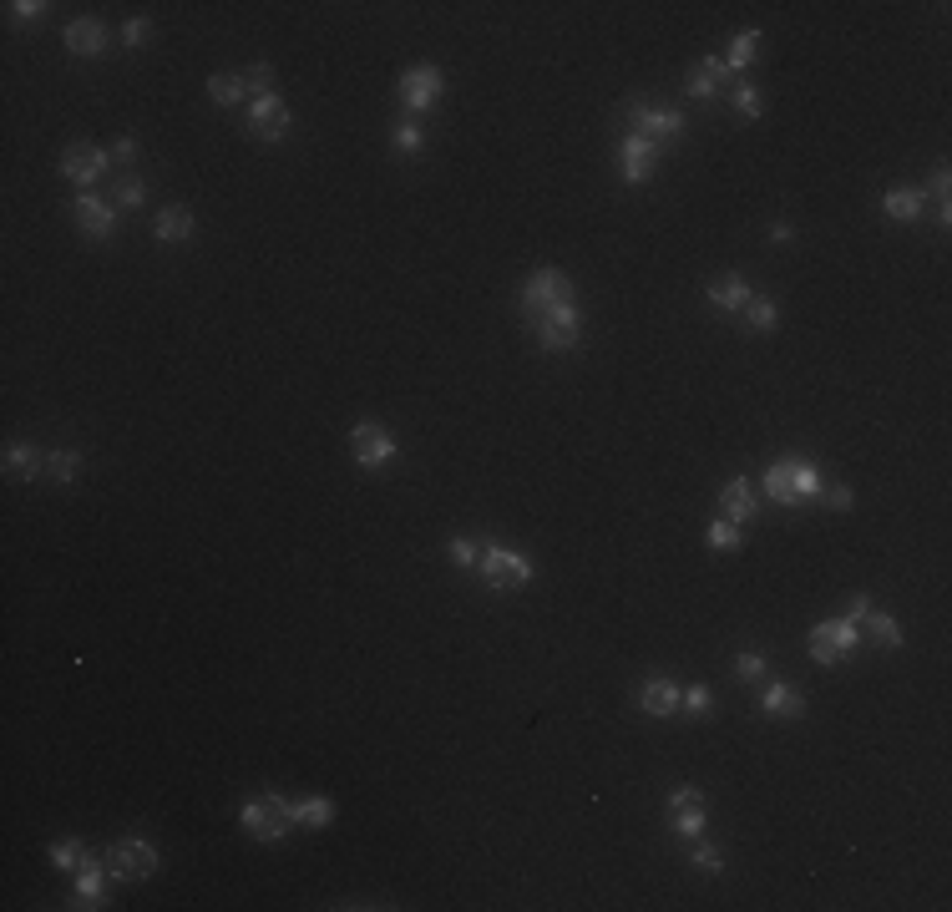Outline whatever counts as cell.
<instances>
[{"mask_svg": "<svg viewBox=\"0 0 952 912\" xmlns=\"http://www.w3.org/2000/svg\"><path fill=\"white\" fill-rule=\"evenodd\" d=\"M238 821H244V831L254 836V842H284V836L294 831V801L264 791V796H249L244 811H238Z\"/></svg>", "mask_w": 952, "mask_h": 912, "instance_id": "cell-1", "label": "cell"}, {"mask_svg": "<svg viewBox=\"0 0 952 912\" xmlns=\"http://www.w3.org/2000/svg\"><path fill=\"white\" fill-rule=\"evenodd\" d=\"M816 492H821L816 467H811V462H796V456H785V462H775V467L765 472V497L780 502V507H796V502H806V497H816Z\"/></svg>", "mask_w": 952, "mask_h": 912, "instance_id": "cell-2", "label": "cell"}, {"mask_svg": "<svg viewBox=\"0 0 952 912\" xmlns=\"http://www.w3.org/2000/svg\"><path fill=\"white\" fill-rule=\"evenodd\" d=\"M532 330H537V345H542V350H573V345H578V330H583V315H578V304L568 299V304H552V310H542V315L532 320Z\"/></svg>", "mask_w": 952, "mask_h": 912, "instance_id": "cell-3", "label": "cell"}, {"mask_svg": "<svg viewBox=\"0 0 952 912\" xmlns=\"http://www.w3.org/2000/svg\"><path fill=\"white\" fill-rule=\"evenodd\" d=\"M107 872L117 882H142V877L157 872V847L142 842V836H122V842H112V852H107Z\"/></svg>", "mask_w": 952, "mask_h": 912, "instance_id": "cell-4", "label": "cell"}, {"mask_svg": "<svg viewBox=\"0 0 952 912\" xmlns=\"http://www.w3.org/2000/svg\"><path fill=\"white\" fill-rule=\"evenodd\" d=\"M573 299V279L558 274V269H537L527 284H522V315L537 320L542 310H552V304H568Z\"/></svg>", "mask_w": 952, "mask_h": 912, "instance_id": "cell-5", "label": "cell"}, {"mask_svg": "<svg viewBox=\"0 0 952 912\" xmlns=\"http://www.w3.org/2000/svg\"><path fill=\"white\" fill-rule=\"evenodd\" d=\"M482 578L487 588H527L532 583V563L512 548H487L482 553Z\"/></svg>", "mask_w": 952, "mask_h": 912, "instance_id": "cell-6", "label": "cell"}, {"mask_svg": "<svg viewBox=\"0 0 952 912\" xmlns=\"http://www.w3.org/2000/svg\"><path fill=\"white\" fill-rule=\"evenodd\" d=\"M856 624H846V619H831V624H816L811 629V639H806V649H811V659L816 664H836V659H846L851 649H856Z\"/></svg>", "mask_w": 952, "mask_h": 912, "instance_id": "cell-7", "label": "cell"}, {"mask_svg": "<svg viewBox=\"0 0 952 912\" xmlns=\"http://www.w3.org/2000/svg\"><path fill=\"white\" fill-rule=\"evenodd\" d=\"M350 451H355V462L360 467H385V462H395V436L380 426V421H360L355 431H350Z\"/></svg>", "mask_w": 952, "mask_h": 912, "instance_id": "cell-8", "label": "cell"}, {"mask_svg": "<svg viewBox=\"0 0 952 912\" xmlns=\"http://www.w3.org/2000/svg\"><path fill=\"white\" fill-rule=\"evenodd\" d=\"M107 152L102 147H92V142H71L66 152H61V173L71 178V183H82V188H92L102 173H107Z\"/></svg>", "mask_w": 952, "mask_h": 912, "instance_id": "cell-9", "label": "cell"}, {"mask_svg": "<svg viewBox=\"0 0 952 912\" xmlns=\"http://www.w3.org/2000/svg\"><path fill=\"white\" fill-rule=\"evenodd\" d=\"M71 218L82 223L87 239H112V234H117V208H112L107 198H97V193L76 198V203H71Z\"/></svg>", "mask_w": 952, "mask_h": 912, "instance_id": "cell-10", "label": "cell"}, {"mask_svg": "<svg viewBox=\"0 0 952 912\" xmlns=\"http://www.w3.org/2000/svg\"><path fill=\"white\" fill-rule=\"evenodd\" d=\"M441 71L436 66H411L406 76H401V102L411 107V112H426V107H436L441 102Z\"/></svg>", "mask_w": 952, "mask_h": 912, "instance_id": "cell-11", "label": "cell"}, {"mask_svg": "<svg viewBox=\"0 0 952 912\" xmlns=\"http://www.w3.org/2000/svg\"><path fill=\"white\" fill-rule=\"evenodd\" d=\"M249 127H254L259 142H279V137L289 132V107L279 102V92H274V97H254V107H249Z\"/></svg>", "mask_w": 952, "mask_h": 912, "instance_id": "cell-12", "label": "cell"}, {"mask_svg": "<svg viewBox=\"0 0 952 912\" xmlns=\"http://www.w3.org/2000/svg\"><path fill=\"white\" fill-rule=\"evenodd\" d=\"M633 137H649V142H664V137H684V117L679 112H664V107H633Z\"/></svg>", "mask_w": 952, "mask_h": 912, "instance_id": "cell-13", "label": "cell"}, {"mask_svg": "<svg viewBox=\"0 0 952 912\" xmlns=\"http://www.w3.org/2000/svg\"><path fill=\"white\" fill-rule=\"evenodd\" d=\"M725 82H730V66L720 61V56H704V61H694L689 66V97H699V102H709V97H720L725 92Z\"/></svg>", "mask_w": 952, "mask_h": 912, "instance_id": "cell-14", "label": "cell"}, {"mask_svg": "<svg viewBox=\"0 0 952 912\" xmlns=\"http://www.w3.org/2000/svg\"><path fill=\"white\" fill-rule=\"evenodd\" d=\"M107 41H112V36H107V26H102L97 16H82V21L66 26V51H71V56H87V61H92V56L107 51Z\"/></svg>", "mask_w": 952, "mask_h": 912, "instance_id": "cell-15", "label": "cell"}, {"mask_svg": "<svg viewBox=\"0 0 952 912\" xmlns=\"http://www.w3.org/2000/svg\"><path fill=\"white\" fill-rule=\"evenodd\" d=\"M654 163H659V142H649V137H623V178H628V183H649V178H654Z\"/></svg>", "mask_w": 952, "mask_h": 912, "instance_id": "cell-16", "label": "cell"}, {"mask_svg": "<svg viewBox=\"0 0 952 912\" xmlns=\"http://www.w3.org/2000/svg\"><path fill=\"white\" fill-rule=\"evenodd\" d=\"M669 826L679 836H699L704 831V791H674L669 796Z\"/></svg>", "mask_w": 952, "mask_h": 912, "instance_id": "cell-17", "label": "cell"}, {"mask_svg": "<svg viewBox=\"0 0 952 912\" xmlns=\"http://www.w3.org/2000/svg\"><path fill=\"white\" fill-rule=\"evenodd\" d=\"M720 507H725V522H750L755 512H760V497H755V487L745 482V477H730L725 482V492H720Z\"/></svg>", "mask_w": 952, "mask_h": 912, "instance_id": "cell-18", "label": "cell"}, {"mask_svg": "<svg viewBox=\"0 0 952 912\" xmlns=\"http://www.w3.org/2000/svg\"><path fill=\"white\" fill-rule=\"evenodd\" d=\"M152 234L163 239V244H183V239H193V234H198V218H193V208L173 203V208H163V213L152 218Z\"/></svg>", "mask_w": 952, "mask_h": 912, "instance_id": "cell-19", "label": "cell"}, {"mask_svg": "<svg viewBox=\"0 0 952 912\" xmlns=\"http://www.w3.org/2000/svg\"><path fill=\"white\" fill-rule=\"evenodd\" d=\"M760 710L765 715H780V720H801L806 715V695L801 690H790V684H765V695H760Z\"/></svg>", "mask_w": 952, "mask_h": 912, "instance_id": "cell-20", "label": "cell"}, {"mask_svg": "<svg viewBox=\"0 0 952 912\" xmlns=\"http://www.w3.org/2000/svg\"><path fill=\"white\" fill-rule=\"evenodd\" d=\"M639 710H649V715H679V684L674 679H649V684H639Z\"/></svg>", "mask_w": 952, "mask_h": 912, "instance_id": "cell-21", "label": "cell"}, {"mask_svg": "<svg viewBox=\"0 0 952 912\" xmlns=\"http://www.w3.org/2000/svg\"><path fill=\"white\" fill-rule=\"evenodd\" d=\"M6 477H11V482H26V477H46V451H36V446H26V441L6 446Z\"/></svg>", "mask_w": 952, "mask_h": 912, "instance_id": "cell-22", "label": "cell"}, {"mask_svg": "<svg viewBox=\"0 0 952 912\" xmlns=\"http://www.w3.org/2000/svg\"><path fill=\"white\" fill-rule=\"evenodd\" d=\"M750 294H755V289H750L740 274H720V279L709 284V304H714V310H745Z\"/></svg>", "mask_w": 952, "mask_h": 912, "instance_id": "cell-23", "label": "cell"}, {"mask_svg": "<svg viewBox=\"0 0 952 912\" xmlns=\"http://www.w3.org/2000/svg\"><path fill=\"white\" fill-rule=\"evenodd\" d=\"M107 867H97V862H87L82 872H76V892H71V907H102V887H107Z\"/></svg>", "mask_w": 952, "mask_h": 912, "instance_id": "cell-24", "label": "cell"}, {"mask_svg": "<svg viewBox=\"0 0 952 912\" xmlns=\"http://www.w3.org/2000/svg\"><path fill=\"white\" fill-rule=\"evenodd\" d=\"M922 208H927V193H922V188H892V193L882 198V213L897 218V223H912Z\"/></svg>", "mask_w": 952, "mask_h": 912, "instance_id": "cell-25", "label": "cell"}, {"mask_svg": "<svg viewBox=\"0 0 952 912\" xmlns=\"http://www.w3.org/2000/svg\"><path fill=\"white\" fill-rule=\"evenodd\" d=\"M330 821H335V801H330V796H304V801H294V826L320 831V826H330Z\"/></svg>", "mask_w": 952, "mask_h": 912, "instance_id": "cell-26", "label": "cell"}, {"mask_svg": "<svg viewBox=\"0 0 952 912\" xmlns=\"http://www.w3.org/2000/svg\"><path fill=\"white\" fill-rule=\"evenodd\" d=\"M46 477L56 487H71L76 477H82V451H46Z\"/></svg>", "mask_w": 952, "mask_h": 912, "instance_id": "cell-27", "label": "cell"}, {"mask_svg": "<svg viewBox=\"0 0 952 912\" xmlns=\"http://www.w3.org/2000/svg\"><path fill=\"white\" fill-rule=\"evenodd\" d=\"M861 624H866V634H871V644H887V649H902V629H897V619H892V614H882V608H871V614H866Z\"/></svg>", "mask_w": 952, "mask_h": 912, "instance_id": "cell-28", "label": "cell"}, {"mask_svg": "<svg viewBox=\"0 0 952 912\" xmlns=\"http://www.w3.org/2000/svg\"><path fill=\"white\" fill-rule=\"evenodd\" d=\"M244 76H233V71H218L213 76V82H208V97L218 102V107H238V102H244Z\"/></svg>", "mask_w": 952, "mask_h": 912, "instance_id": "cell-29", "label": "cell"}, {"mask_svg": "<svg viewBox=\"0 0 952 912\" xmlns=\"http://www.w3.org/2000/svg\"><path fill=\"white\" fill-rule=\"evenodd\" d=\"M740 315H745V325H750L755 335H770V330H775V320H780V310H775L770 299H760V294H750V304H745Z\"/></svg>", "mask_w": 952, "mask_h": 912, "instance_id": "cell-30", "label": "cell"}, {"mask_svg": "<svg viewBox=\"0 0 952 912\" xmlns=\"http://www.w3.org/2000/svg\"><path fill=\"white\" fill-rule=\"evenodd\" d=\"M51 862H56L61 872H71V877H76V872H82V867L92 862V852H87L82 842H56V847H51Z\"/></svg>", "mask_w": 952, "mask_h": 912, "instance_id": "cell-31", "label": "cell"}, {"mask_svg": "<svg viewBox=\"0 0 952 912\" xmlns=\"http://www.w3.org/2000/svg\"><path fill=\"white\" fill-rule=\"evenodd\" d=\"M704 543H709L714 553H735V548H740V527H735V522H725V517H714V522H709V532H704Z\"/></svg>", "mask_w": 952, "mask_h": 912, "instance_id": "cell-32", "label": "cell"}, {"mask_svg": "<svg viewBox=\"0 0 952 912\" xmlns=\"http://www.w3.org/2000/svg\"><path fill=\"white\" fill-rule=\"evenodd\" d=\"M755 56H760V31H745V36H735V46H730L725 66H730V71H740V66H750Z\"/></svg>", "mask_w": 952, "mask_h": 912, "instance_id": "cell-33", "label": "cell"}, {"mask_svg": "<svg viewBox=\"0 0 952 912\" xmlns=\"http://www.w3.org/2000/svg\"><path fill=\"white\" fill-rule=\"evenodd\" d=\"M730 102H735L740 117H760V112H765V97H760V87H750V82L730 87Z\"/></svg>", "mask_w": 952, "mask_h": 912, "instance_id": "cell-34", "label": "cell"}, {"mask_svg": "<svg viewBox=\"0 0 952 912\" xmlns=\"http://www.w3.org/2000/svg\"><path fill=\"white\" fill-rule=\"evenodd\" d=\"M244 87H249V92H259V97H274V66H269V61L249 66V71H244Z\"/></svg>", "mask_w": 952, "mask_h": 912, "instance_id": "cell-35", "label": "cell"}, {"mask_svg": "<svg viewBox=\"0 0 952 912\" xmlns=\"http://www.w3.org/2000/svg\"><path fill=\"white\" fill-rule=\"evenodd\" d=\"M947 188H952V178H947V168L937 163V173H932V198H937V223H947V218H952V203H947Z\"/></svg>", "mask_w": 952, "mask_h": 912, "instance_id": "cell-36", "label": "cell"}, {"mask_svg": "<svg viewBox=\"0 0 952 912\" xmlns=\"http://www.w3.org/2000/svg\"><path fill=\"white\" fill-rule=\"evenodd\" d=\"M709 690L704 684H689V690H679V710H689V715H709Z\"/></svg>", "mask_w": 952, "mask_h": 912, "instance_id": "cell-37", "label": "cell"}, {"mask_svg": "<svg viewBox=\"0 0 952 912\" xmlns=\"http://www.w3.org/2000/svg\"><path fill=\"white\" fill-rule=\"evenodd\" d=\"M694 867L709 872V877H714V872H725V852H720V847H709V842H699V847H694Z\"/></svg>", "mask_w": 952, "mask_h": 912, "instance_id": "cell-38", "label": "cell"}, {"mask_svg": "<svg viewBox=\"0 0 952 912\" xmlns=\"http://www.w3.org/2000/svg\"><path fill=\"white\" fill-rule=\"evenodd\" d=\"M735 674H740L745 684H755V679H765V654H755V649H745V654L735 659Z\"/></svg>", "mask_w": 952, "mask_h": 912, "instance_id": "cell-39", "label": "cell"}, {"mask_svg": "<svg viewBox=\"0 0 952 912\" xmlns=\"http://www.w3.org/2000/svg\"><path fill=\"white\" fill-rule=\"evenodd\" d=\"M142 198H147V193H142V183H137L132 173H127V178H117V208H137Z\"/></svg>", "mask_w": 952, "mask_h": 912, "instance_id": "cell-40", "label": "cell"}, {"mask_svg": "<svg viewBox=\"0 0 952 912\" xmlns=\"http://www.w3.org/2000/svg\"><path fill=\"white\" fill-rule=\"evenodd\" d=\"M395 147L416 152V147H421V127H416V122H401V127H395Z\"/></svg>", "mask_w": 952, "mask_h": 912, "instance_id": "cell-41", "label": "cell"}, {"mask_svg": "<svg viewBox=\"0 0 952 912\" xmlns=\"http://www.w3.org/2000/svg\"><path fill=\"white\" fill-rule=\"evenodd\" d=\"M871 608H877V603H871L866 593H851V603H846V624H861V619L871 614Z\"/></svg>", "mask_w": 952, "mask_h": 912, "instance_id": "cell-42", "label": "cell"}, {"mask_svg": "<svg viewBox=\"0 0 952 912\" xmlns=\"http://www.w3.org/2000/svg\"><path fill=\"white\" fill-rule=\"evenodd\" d=\"M446 553H451V563H461V568H476V548H471L466 538H451V548H446Z\"/></svg>", "mask_w": 952, "mask_h": 912, "instance_id": "cell-43", "label": "cell"}, {"mask_svg": "<svg viewBox=\"0 0 952 912\" xmlns=\"http://www.w3.org/2000/svg\"><path fill=\"white\" fill-rule=\"evenodd\" d=\"M147 31H152V21H142V16H137V21H127V26H122V41H127V46H142V41H147Z\"/></svg>", "mask_w": 952, "mask_h": 912, "instance_id": "cell-44", "label": "cell"}, {"mask_svg": "<svg viewBox=\"0 0 952 912\" xmlns=\"http://www.w3.org/2000/svg\"><path fill=\"white\" fill-rule=\"evenodd\" d=\"M21 21H41L46 16V0H16V6H11Z\"/></svg>", "mask_w": 952, "mask_h": 912, "instance_id": "cell-45", "label": "cell"}, {"mask_svg": "<svg viewBox=\"0 0 952 912\" xmlns=\"http://www.w3.org/2000/svg\"><path fill=\"white\" fill-rule=\"evenodd\" d=\"M107 158H112V163H122V168H127V163H132V158H137V142H132V137H122V142H112V152H107Z\"/></svg>", "mask_w": 952, "mask_h": 912, "instance_id": "cell-46", "label": "cell"}, {"mask_svg": "<svg viewBox=\"0 0 952 912\" xmlns=\"http://www.w3.org/2000/svg\"><path fill=\"white\" fill-rule=\"evenodd\" d=\"M826 507H836V512H851V492H846V487H831V492H826Z\"/></svg>", "mask_w": 952, "mask_h": 912, "instance_id": "cell-47", "label": "cell"}]
</instances>
